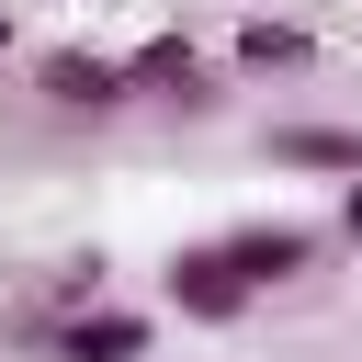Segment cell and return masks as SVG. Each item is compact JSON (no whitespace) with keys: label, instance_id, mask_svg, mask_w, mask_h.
<instances>
[{"label":"cell","instance_id":"obj_3","mask_svg":"<svg viewBox=\"0 0 362 362\" xmlns=\"http://www.w3.org/2000/svg\"><path fill=\"white\" fill-rule=\"evenodd\" d=\"M23 339H34L45 362H147L158 328H147L136 305H79V317H34Z\"/></svg>","mask_w":362,"mask_h":362},{"label":"cell","instance_id":"obj_2","mask_svg":"<svg viewBox=\"0 0 362 362\" xmlns=\"http://www.w3.org/2000/svg\"><path fill=\"white\" fill-rule=\"evenodd\" d=\"M226 260L249 272V294H272V283H305V272L328 260V226H305V215H249V226H226Z\"/></svg>","mask_w":362,"mask_h":362},{"label":"cell","instance_id":"obj_8","mask_svg":"<svg viewBox=\"0 0 362 362\" xmlns=\"http://www.w3.org/2000/svg\"><path fill=\"white\" fill-rule=\"evenodd\" d=\"M339 238L362 249V181H339Z\"/></svg>","mask_w":362,"mask_h":362},{"label":"cell","instance_id":"obj_4","mask_svg":"<svg viewBox=\"0 0 362 362\" xmlns=\"http://www.w3.org/2000/svg\"><path fill=\"white\" fill-rule=\"evenodd\" d=\"M124 90H136V102H181V113H204V102H215V68H204L192 34H147V45H124Z\"/></svg>","mask_w":362,"mask_h":362},{"label":"cell","instance_id":"obj_6","mask_svg":"<svg viewBox=\"0 0 362 362\" xmlns=\"http://www.w3.org/2000/svg\"><path fill=\"white\" fill-rule=\"evenodd\" d=\"M272 170H328V181H362V124H272L260 136Z\"/></svg>","mask_w":362,"mask_h":362},{"label":"cell","instance_id":"obj_1","mask_svg":"<svg viewBox=\"0 0 362 362\" xmlns=\"http://www.w3.org/2000/svg\"><path fill=\"white\" fill-rule=\"evenodd\" d=\"M158 305H170L181 328H238L260 294H249V272L226 260V238H192V249L158 260Z\"/></svg>","mask_w":362,"mask_h":362},{"label":"cell","instance_id":"obj_9","mask_svg":"<svg viewBox=\"0 0 362 362\" xmlns=\"http://www.w3.org/2000/svg\"><path fill=\"white\" fill-rule=\"evenodd\" d=\"M0 45H11V0H0Z\"/></svg>","mask_w":362,"mask_h":362},{"label":"cell","instance_id":"obj_5","mask_svg":"<svg viewBox=\"0 0 362 362\" xmlns=\"http://www.w3.org/2000/svg\"><path fill=\"white\" fill-rule=\"evenodd\" d=\"M34 90L57 102V113H124L136 90H124V57H90V45H45L34 57Z\"/></svg>","mask_w":362,"mask_h":362},{"label":"cell","instance_id":"obj_7","mask_svg":"<svg viewBox=\"0 0 362 362\" xmlns=\"http://www.w3.org/2000/svg\"><path fill=\"white\" fill-rule=\"evenodd\" d=\"M226 68H238V79H283V68H317V34H305V23H272V11H249V23L226 34Z\"/></svg>","mask_w":362,"mask_h":362}]
</instances>
